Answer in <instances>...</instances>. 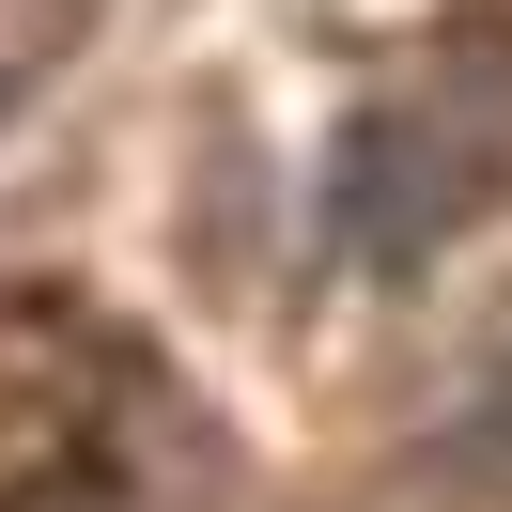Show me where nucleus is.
Instances as JSON below:
<instances>
[{"mask_svg": "<svg viewBox=\"0 0 512 512\" xmlns=\"http://www.w3.org/2000/svg\"><path fill=\"white\" fill-rule=\"evenodd\" d=\"M497 171H512L497 125L450 140V109H373V125L342 140V202H326V233H342L357 264H419L481 187H497Z\"/></svg>", "mask_w": 512, "mask_h": 512, "instance_id": "f257e3e1", "label": "nucleus"}]
</instances>
